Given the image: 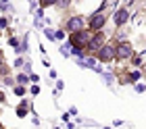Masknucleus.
Returning a JSON list of instances; mask_svg holds the SVG:
<instances>
[{
  "mask_svg": "<svg viewBox=\"0 0 146 129\" xmlns=\"http://www.w3.org/2000/svg\"><path fill=\"white\" fill-rule=\"evenodd\" d=\"M71 42H73V46H75V48H79V46H86V42H88V36H86L84 31H73Z\"/></svg>",
  "mask_w": 146,
  "mask_h": 129,
  "instance_id": "nucleus-1",
  "label": "nucleus"
},
{
  "mask_svg": "<svg viewBox=\"0 0 146 129\" xmlns=\"http://www.w3.org/2000/svg\"><path fill=\"white\" fill-rule=\"evenodd\" d=\"M102 23H104V17L102 15H94V17H92V21H90V27H92V29H100Z\"/></svg>",
  "mask_w": 146,
  "mask_h": 129,
  "instance_id": "nucleus-2",
  "label": "nucleus"
},
{
  "mask_svg": "<svg viewBox=\"0 0 146 129\" xmlns=\"http://www.w3.org/2000/svg\"><path fill=\"white\" fill-rule=\"evenodd\" d=\"M82 25H84L82 19H79V17H73L71 21H69V29H71V31H79V29H82Z\"/></svg>",
  "mask_w": 146,
  "mask_h": 129,
  "instance_id": "nucleus-3",
  "label": "nucleus"
},
{
  "mask_svg": "<svg viewBox=\"0 0 146 129\" xmlns=\"http://www.w3.org/2000/svg\"><path fill=\"white\" fill-rule=\"evenodd\" d=\"M113 56H115V48H102L100 50V58L102 60H111Z\"/></svg>",
  "mask_w": 146,
  "mask_h": 129,
  "instance_id": "nucleus-4",
  "label": "nucleus"
},
{
  "mask_svg": "<svg viewBox=\"0 0 146 129\" xmlns=\"http://www.w3.org/2000/svg\"><path fill=\"white\" fill-rule=\"evenodd\" d=\"M90 46H92V48H98V46H102V36H100V33L90 40Z\"/></svg>",
  "mask_w": 146,
  "mask_h": 129,
  "instance_id": "nucleus-5",
  "label": "nucleus"
},
{
  "mask_svg": "<svg viewBox=\"0 0 146 129\" xmlns=\"http://www.w3.org/2000/svg\"><path fill=\"white\" fill-rule=\"evenodd\" d=\"M125 19H127V13H125V11H121V13L117 15V23H123Z\"/></svg>",
  "mask_w": 146,
  "mask_h": 129,
  "instance_id": "nucleus-6",
  "label": "nucleus"
},
{
  "mask_svg": "<svg viewBox=\"0 0 146 129\" xmlns=\"http://www.w3.org/2000/svg\"><path fill=\"white\" fill-rule=\"evenodd\" d=\"M119 54H121V56H127V54H129V48H127V46H121V48H119Z\"/></svg>",
  "mask_w": 146,
  "mask_h": 129,
  "instance_id": "nucleus-7",
  "label": "nucleus"
},
{
  "mask_svg": "<svg viewBox=\"0 0 146 129\" xmlns=\"http://www.w3.org/2000/svg\"><path fill=\"white\" fill-rule=\"evenodd\" d=\"M50 2H54V0H42V4H50Z\"/></svg>",
  "mask_w": 146,
  "mask_h": 129,
  "instance_id": "nucleus-8",
  "label": "nucleus"
}]
</instances>
